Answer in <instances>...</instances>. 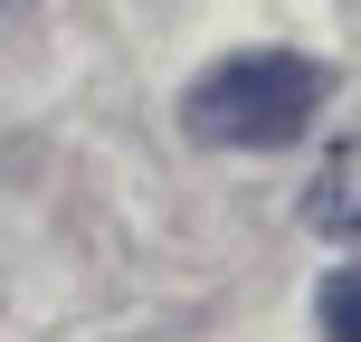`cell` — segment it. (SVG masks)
I'll use <instances>...</instances> for the list:
<instances>
[{
	"label": "cell",
	"mask_w": 361,
	"mask_h": 342,
	"mask_svg": "<svg viewBox=\"0 0 361 342\" xmlns=\"http://www.w3.org/2000/svg\"><path fill=\"white\" fill-rule=\"evenodd\" d=\"M324 95H333L324 57H305V48H238V57H219L209 76H190L180 124L209 152H286V143H305V124H314Z\"/></svg>",
	"instance_id": "obj_1"
},
{
	"label": "cell",
	"mask_w": 361,
	"mask_h": 342,
	"mask_svg": "<svg viewBox=\"0 0 361 342\" xmlns=\"http://www.w3.org/2000/svg\"><path fill=\"white\" fill-rule=\"evenodd\" d=\"M305 228H314V238H343V248H361V133H343V143L314 162Z\"/></svg>",
	"instance_id": "obj_2"
},
{
	"label": "cell",
	"mask_w": 361,
	"mask_h": 342,
	"mask_svg": "<svg viewBox=\"0 0 361 342\" xmlns=\"http://www.w3.org/2000/svg\"><path fill=\"white\" fill-rule=\"evenodd\" d=\"M314 324H324V342H361V257H343V267L324 276V295H314Z\"/></svg>",
	"instance_id": "obj_3"
},
{
	"label": "cell",
	"mask_w": 361,
	"mask_h": 342,
	"mask_svg": "<svg viewBox=\"0 0 361 342\" xmlns=\"http://www.w3.org/2000/svg\"><path fill=\"white\" fill-rule=\"evenodd\" d=\"M10 10H29V0H0V19H10Z\"/></svg>",
	"instance_id": "obj_4"
}]
</instances>
